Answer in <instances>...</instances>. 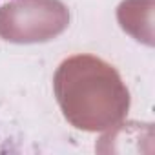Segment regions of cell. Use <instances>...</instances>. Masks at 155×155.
I'll use <instances>...</instances> for the list:
<instances>
[]
</instances>
